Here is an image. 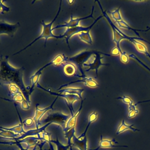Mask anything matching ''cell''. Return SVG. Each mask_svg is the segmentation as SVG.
I'll use <instances>...</instances> for the list:
<instances>
[{
    "instance_id": "obj_1",
    "label": "cell",
    "mask_w": 150,
    "mask_h": 150,
    "mask_svg": "<svg viewBox=\"0 0 150 150\" xmlns=\"http://www.w3.org/2000/svg\"><path fill=\"white\" fill-rule=\"evenodd\" d=\"M8 56H0V86L16 84L21 90L25 98L30 104L29 88L26 87L23 80V66L16 68L8 62Z\"/></svg>"
},
{
    "instance_id": "obj_2",
    "label": "cell",
    "mask_w": 150,
    "mask_h": 150,
    "mask_svg": "<svg viewBox=\"0 0 150 150\" xmlns=\"http://www.w3.org/2000/svg\"><path fill=\"white\" fill-rule=\"evenodd\" d=\"M62 1H60V4H59V9H58V11H57V12L56 15V16H54V19L50 22V23H46L44 21H42V22H41V25L42 26V32L40 34V35L39 36H38L37 38H36L32 42H31L29 44H28L26 46H25L24 48H23L22 49L20 50L19 51L13 54V55H16L17 54H19L21 52L25 50L26 49L28 48L29 47H30V46H32L33 43H35V42H36L38 40L40 39H42V38H43L45 39V47L46 46V43H47V40L49 38H56V39H60V36H56L55 35H54L53 33H52V30H53V28H52V25H53V23H54V22L56 21V18H57L58 15H59L60 13V10H61V6H62Z\"/></svg>"
},
{
    "instance_id": "obj_3",
    "label": "cell",
    "mask_w": 150,
    "mask_h": 150,
    "mask_svg": "<svg viewBox=\"0 0 150 150\" xmlns=\"http://www.w3.org/2000/svg\"><path fill=\"white\" fill-rule=\"evenodd\" d=\"M97 50H86L80 52L77 54L71 56V57H66V62L72 63L74 64L76 67L79 69L81 73V76H85L84 71L82 69V66L86 63H87L88 60L94 54Z\"/></svg>"
},
{
    "instance_id": "obj_4",
    "label": "cell",
    "mask_w": 150,
    "mask_h": 150,
    "mask_svg": "<svg viewBox=\"0 0 150 150\" xmlns=\"http://www.w3.org/2000/svg\"><path fill=\"white\" fill-rule=\"evenodd\" d=\"M70 117V115L64 114L60 111L50 112L47 114L45 118L40 120V125L41 124L45 125L47 123L56 124L62 127L63 129L65 128L66 122Z\"/></svg>"
},
{
    "instance_id": "obj_5",
    "label": "cell",
    "mask_w": 150,
    "mask_h": 150,
    "mask_svg": "<svg viewBox=\"0 0 150 150\" xmlns=\"http://www.w3.org/2000/svg\"><path fill=\"white\" fill-rule=\"evenodd\" d=\"M101 54H103L105 56H112L111 54H107V53H103L102 52L100 51H97V52L93 54L92 56V57L88 60V61L84 63L83 64V66L86 67L88 66L89 67L88 69H86L85 70L86 71H88L91 70H94L96 71V77H97L98 76V69L103 66H109L110 64H107V63H103L101 62V59L104 57L103 56H101Z\"/></svg>"
},
{
    "instance_id": "obj_6",
    "label": "cell",
    "mask_w": 150,
    "mask_h": 150,
    "mask_svg": "<svg viewBox=\"0 0 150 150\" xmlns=\"http://www.w3.org/2000/svg\"><path fill=\"white\" fill-rule=\"evenodd\" d=\"M103 17V15H100L99 16L98 18H97L92 23V24L91 25H90L89 26L87 27H84V26H76V27H73V28H66L64 33L62 35H60V38H64L66 39V42L67 43V44L68 45V47L69 49H70V45H69V40L74 35L76 34H79L82 32H86L88 30H90L92 27L95 25V23L101 18H102Z\"/></svg>"
},
{
    "instance_id": "obj_7",
    "label": "cell",
    "mask_w": 150,
    "mask_h": 150,
    "mask_svg": "<svg viewBox=\"0 0 150 150\" xmlns=\"http://www.w3.org/2000/svg\"><path fill=\"white\" fill-rule=\"evenodd\" d=\"M36 85L38 88L44 90L45 91L47 92L48 93H49L51 95L56 96V97H59L64 98L67 103V105L70 111V113L71 114L74 113V110L73 108V104L74 101L80 100V98L79 96H77L76 95H71V94H66V93H59L57 92H53L49 88H45L43 87L39 83H38Z\"/></svg>"
},
{
    "instance_id": "obj_8",
    "label": "cell",
    "mask_w": 150,
    "mask_h": 150,
    "mask_svg": "<svg viewBox=\"0 0 150 150\" xmlns=\"http://www.w3.org/2000/svg\"><path fill=\"white\" fill-rule=\"evenodd\" d=\"M19 26V22L12 24L6 22L5 21H0V35H7L12 38Z\"/></svg>"
},
{
    "instance_id": "obj_9",
    "label": "cell",
    "mask_w": 150,
    "mask_h": 150,
    "mask_svg": "<svg viewBox=\"0 0 150 150\" xmlns=\"http://www.w3.org/2000/svg\"><path fill=\"white\" fill-rule=\"evenodd\" d=\"M58 98V97H56L54 101L52 103V104L47 107H45V108H40L39 107V103H37L35 105V108H36V110H35V115H34V117L33 118L34 121H35V125H36V128H39V126H40V120H42V117L45 115V114L47 111H49V110H53V106L54 105V104L55 103L56 101L57 100V98Z\"/></svg>"
},
{
    "instance_id": "obj_10",
    "label": "cell",
    "mask_w": 150,
    "mask_h": 150,
    "mask_svg": "<svg viewBox=\"0 0 150 150\" xmlns=\"http://www.w3.org/2000/svg\"><path fill=\"white\" fill-rule=\"evenodd\" d=\"M94 6H93L92 9H91V13L87 16H84V17H80V18H73V15H71L70 16V19L69 20V21L68 22H64V23L59 25L56 26L55 27H54L53 28V30L56 29L57 28H73V27H76V26H79V23L82 20L87 19V18H93V11H94Z\"/></svg>"
},
{
    "instance_id": "obj_11",
    "label": "cell",
    "mask_w": 150,
    "mask_h": 150,
    "mask_svg": "<svg viewBox=\"0 0 150 150\" xmlns=\"http://www.w3.org/2000/svg\"><path fill=\"white\" fill-rule=\"evenodd\" d=\"M76 76H77L79 77H80L81 79V80H76V81H70L69 83H66L64 84H63L62 86H60V87L58 88L57 90H60L62 88H63V87H65V86H67L69 84H74L75 83H79V82H83L84 83V84L86 86H88L89 87H92V88H94V87H97L98 86V83L93 79H92L91 77H87L86 75L85 76H79L77 74H76L75 75Z\"/></svg>"
},
{
    "instance_id": "obj_12",
    "label": "cell",
    "mask_w": 150,
    "mask_h": 150,
    "mask_svg": "<svg viewBox=\"0 0 150 150\" xmlns=\"http://www.w3.org/2000/svg\"><path fill=\"white\" fill-rule=\"evenodd\" d=\"M50 124H52L51 123H47L44 125H43L42 127H40L38 128H32V129H28L27 131H25V133L21 134V135H19L18 137L15 138L13 141H20V140H22L27 137H37V135L42 132L45 131L46 128L50 125Z\"/></svg>"
},
{
    "instance_id": "obj_13",
    "label": "cell",
    "mask_w": 150,
    "mask_h": 150,
    "mask_svg": "<svg viewBox=\"0 0 150 150\" xmlns=\"http://www.w3.org/2000/svg\"><path fill=\"white\" fill-rule=\"evenodd\" d=\"M83 101L84 100H81V104H80V106L79 108V110L75 112L74 113H72L71 114L70 117L68 119L66 124V127L65 128L63 129V131L64 133L67 132L68 131H69L70 129H71L73 127H76V121H77V118L79 116V115L80 113V111L82 109L83 107Z\"/></svg>"
},
{
    "instance_id": "obj_14",
    "label": "cell",
    "mask_w": 150,
    "mask_h": 150,
    "mask_svg": "<svg viewBox=\"0 0 150 150\" xmlns=\"http://www.w3.org/2000/svg\"><path fill=\"white\" fill-rule=\"evenodd\" d=\"M113 143L118 144V142L115 139H103V137L101 135L100 141L99 142L98 146L95 149H88V150H98L100 148H116V147H128L127 145H115Z\"/></svg>"
},
{
    "instance_id": "obj_15",
    "label": "cell",
    "mask_w": 150,
    "mask_h": 150,
    "mask_svg": "<svg viewBox=\"0 0 150 150\" xmlns=\"http://www.w3.org/2000/svg\"><path fill=\"white\" fill-rule=\"evenodd\" d=\"M71 145L79 150H88L87 137L86 136L83 138L79 139L74 135L72 138Z\"/></svg>"
},
{
    "instance_id": "obj_16",
    "label": "cell",
    "mask_w": 150,
    "mask_h": 150,
    "mask_svg": "<svg viewBox=\"0 0 150 150\" xmlns=\"http://www.w3.org/2000/svg\"><path fill=\"white\" fill-rule=\"evenodd\" d=\"M84 91V89L83 88H74V87H67L65 88H62V89L57 90V93H66V94H71V95H76L80 97V100H82L81 94Z\"/></svg>"
},
{
    "instance_id": "obj_17",
    "label": "cell",
    "mask_w": 150,
    "mask_h": 150,
    "mask_svg": "<svg viewBox=\"0 0 150 150\" xmlns=\"http://www.w3.org/2000/svg\"><path fill=\"white\" fill-rule=\"evenodd\" d=\"M43 70V69L42 68V67H41L30 77V79L31 83H32V85L30 86V88H29L30 95H31L35 87V85H36L38 83V81L39 80L40 76L41 75Z\"/></svg>"
},
{
    "instance_id": "obj_18",
    "label": "cell",
    "mask_w": 150,
    "mask_h": 150,
    "mask_svg": "<svg viewBox=\"0 0 150 150\" xmlns=\"http://www.w3.org/2000/svg\"><path fill=\"white\" fill-rule=\"evenodd\" d=\"M134 126V124H131V125H128L127 124L125 123V120H122V121H121V124L119 125L117 130V132H116V134L117 135H118L124 131H125L127 129H130L132 131H134V132H135V131H139L140 130L139 129H137V128H135L133 127Z\"/></svg>"
},
{
    "instance_id": "obj_19",
    "label": "cell",
    "mask_w": 150,
    "mask_h": 150,
    "mask_svg": "<svg viewBox=\"0 0 150 150\" xmlns=\"http://www.w3.org/2000/svg\"><path fill=\"white\" fill-rule=\"evenodd\" d=\"M131 42L132 43L138 52L145 54L150 59V53L148 52L147 47L144 44L137 41L136 39H132Z\"/></svg>"
},
{
    "instance_id": "obj_20",
    "label": "cell",
    "mask_w": 150,
    "mask_h": 150,
    "mask_svg": "<svg viewBox=\"0 0 150 150\" xmlns=\"http://www.w3.org/2000/svg\"><path fill=\"white\" fill-rule=\"evenodd\" d=\"M97 116H98L97 113L96 111H94V112H91V113L89 115L88 118V123H87V125H86V128H85L84 132H83L80 136H79V137H77L79 139L83 138L84 137L86 136V134H87V131H88V129L90 125H91V124L92 122H94V121L97 120Z\"/></svg>"
},
{
    "instance_id": "obj_21",
    "label": "cell",
    "mask_w": 150,
    "mask_h": 150,
    "mask_svg": "<svg viewBox=\"0 0 150 150\" xmlns=\"http://www.w3.org/2000/svg\"><path fill=\"white\" fill-rule=\"evenodd\" d=\"M76 66L72 63H67L63 66V71L67 76L76 75Z\"/></svg>"
},
{
    "instance_id": "obj_22",
    "label": "cell",
    "mask_w": 150,
    "mask_h": 150,
    "mask_svg": "<svg viewBox=\"0 0 150 150\" xmlns=\"http://www.w3.org/2000/svg\"><path fill=\"white\" fill-rule=\"evenodd\" d=\"M20 135L15 134V132L4 130L0 129V137L1 138H5L8 139V141H13L15 138L18 137Z\"/></svg>"
},
{
    "instance_id": "obj_23",
    "label": "cell",
    "mask_w": 150,
    "mask_h": 150,
    "mask_svg": "<svg viewBox=\"0 0 150 150\" xmlns=\"http://www.w3.org/2000/svg\"><path fill=\"white\" fill-rule=\"evenodd\" d=\"M90 30H88L86 32H82L78 34V36L81 41H83L87 44L92 45L93 40H92L91 36L90 34Z\"/></svg>"
},
{
    "instance_id": "obj_24",
    "label": "cell",
    "mask_w": 150,
    "mask_h": 150,
    "mask_svg": "<svg viewBox=\"0 0 150 150\" xmlns=\"http://www.w3.org/2000/svg\"><path fill=\"white\" fill-rule=\"evenodd\" d=\"M50 142L52 144H54L56 145L57 150H68L69 148H70V150H72V145L70 144H68L65 145H63L62 143H61L57 138H56V140H50Z\"/></svg>"
},
{
    "instance_id": "obj_25",
    "label": "cell",
    "mask_w": 150,
    "mask_h": 150,
    "mask_svg": "<svg viewBox=\"0 0 150 150\" xmlns=\"http://www.w3.org/2000/svg\"><path fill=\"white\" fill-rule=\"evenodd\" d=\"M114 23H116L120 28H124V29H127L129 30H132V31H134V32L137 34V35L138 37H140L139 33H137V29H134V28H132L131 26H130L129 25H128V23H127L125 21L122 20V21H121L114 22Z\"/></svg>"
},
{
    "instance_id": "obj_26",
    "label": "cell",
    "mask_w": 150,
    "mask_h": 150,
    "mask_svg": "<svg viewBox=\"0 0 150 150\" xmlns=\"http://www.w3.org/2000/svg\"><path fill=\"white\" fill-rule=\"evenodd\" d=\"M8 89H9V96L13 97L14 96L22 93L20 88L14 84H11L8 85Z\"/></svg>"
},
{
    "instance_id": "obj_27",
    "label": "cell",
    "mask_w": 150,
    "mask_h": 150,
    "mask_svg": "<svg viewBox=\"0 0 150 150\" xmlns=\"http://www.w3.org/2000/svg\"><path fill=\"white\" fill-rule=\"evenodd\" d=\"M120 9V7L118 8L114 11H108V12L111 15L112 19L114 20V22L121 21L123 20L122 16L121 15Z\"/></svg>"
},
{
    "instance_id": "obj_28",
    "label": "cell",
    "mask_w": 150,
    "mask_h": 150,
    "mask_svg": "<svg viewBox=\"0 0 150 150\" xmlns=\"http://www.w3.org/2000/svg\"><path fill=\"white\" fill-rule=\"evenodd\" d=\"M129 112L128 114V118H132L135 117V115L138 113L139 111L137 108V105L135 104H132L128 105Z\"/></svg>"
},
{
    "instance_id": "obj_29",
    "label": "cell",
    "mask_w": 150,
    "mask_h": 150,
    "mask_svg": "<svg viewBox=\"0 0 150 150\" xmlns=\"http://www.w3.org/2000/svg\"><path fill=\"white\" fill-rule=\"evenodd\" d=\"M75 128H76V127H73L71 129H70L69 131H68L66 133H64V137L65 138H66L67 139V144H70L71 145V141H72V138L73 137V136L74 135V134H75Z\"/></svg>"
},
{
    "instance_id": "obj_30",
    "label": "cell",
    "mask_w": 150,
    "mask_h": 150,
    "mask_svg": "<svg viewBox=\"0 0 150 150\" xmlns=\"http://www.w3.org/2000/svg\"><path fill=\"white\" fill-rule=\"evenodd\" d=\"M46 141H42L40 143H38L36 145H35V146H33V147H32L30 149H25L23 148L22 146L18 145L17 146L19 148V150H50L49 149H43L42 147L43 146V145H45V144L46 143Z\"/></svg>"
},
{
    "instance_id": "obj_31",
    "label": "cell",
    "mask_w": 150,
    "mask_h": 150,
    "mask_svg": "<svg viewBox=\"0 0 150 150\" xmlns=\"http://www.w3.org/2000/svg\"><path fill=\"white\" fill-rule=\"evenodd\" d=\"M116 99L121 100L124 103H125L126 104H128V105L134 104L133 101L129 97H128L127 96H123L118 97H117Z\"/></svg>"
},
{
    "instance_id": "obj_32",
    "label": "cell",
    "mask_w": 150,
    "mask_h": 150,
    "mask_svg": "<svg viewBox=\"0 0 150 150\" xmlns=\"http://www.w3.org/2000/svg\"><path fill=\"white\" fill-rule=\"evenodd\" d=\"M128 56H129V57H131V58H132V59H135L137 62H138L141 66H142L144 67H145L146 69H147L149 72H150V68L149 67H148L144 62H142L141 60H139L135 54H129L128 55Z\"/></svg>"
},
{
    "instance_id": "obj_33",
    "label": "cell",
    "mask_w": 150,
    "mask_h": 150,
    "mask_svg": "<svg viewBox=\"0 0 150 150\" xmlns=\"http://www.w3.org/2000/svg\"><path fill=\"white\" fill-rule=\"evenodd\" d=\"M12 100L13 101V103H22L23 101V100L25 98V97H23L22 93H20V94H18L15 96H14L13 97H12Z\"/></svg>"
},
{
    "instance_id": "obj_34",
    "label": "cell",
    "mask_w": 150,
    "mask_h": 150,
    "mask_svg": "<svg viewBox=\"0 0 150 150\" xmlns=\"http://www.w3.org/2000/svg\"><path fill=\"white\" fill-rule=\"evenodd\" d=\"M129 56L127 54V53L124 52H123V53H121L120 55V59L121 62H122L123 63L127 64L129 62Z\"/></svg>"
},
{
    "instance_id": "obj_35",
    "label": "cell",
    "mask_w": 150,
    "mask_h": 150,
    "mask_svg": "<svg viewBox=\"0 0 150 150\" xmlns=\"http://www.w3.org/2000/svg\"><path fill=\"white\" fill-rule=\"evenodd\" d=\"M22 123H23V125H25L27 127H29L30 125H32L33 124L35 125V121H34L33 118H26V120H25L24 121H22Z\"/></svg>"
},
{
    "instance_id": "obj_36",
    "label": "cell",
    "mask_w": 150,
    "mask_h": 150,
    "mask_svg": "<svg viewBox=\"0 0 150 150\" xmlns=\"http://www.w3.org/2000/svg\"><path fill=\"white\" fill-rule=\"evenodd\" d=\"M9 11V8L6 6L4 4V1H0V12H1V13L4 14V12H8Z\"/></svg>"
},
{
    "instance_id": "obj_37",
    "label": "cell",
    "mask_w": 150,
    "mask_h": 150,
    "mask_svg": "<svg viewBox=\"0 0 150 150\" xmlns=\"http://www.w3.org/2000/svg\"><path fill=\"white\" fill-rule=\"evenodd\" d=\"M21 105L22 108L25 110H29L30 108V103H29V102L26 99H24L23 100V101L21 103Z\"/></svg>"
},
{
    "instance_id": "obj_38",
    "label": "cell",
    "mask_w": 150,
    "mask_h": 150,
    "mask_svg": "<svg viewBox=\"0 0 150 150\" xmlns=\"http://www.w3.org/2000/svg\"><path fill=\"white\" fill-rule=\"evenodd\" d=\"M122 53H123V51H120L116 46L112 48L111 50V55L112 56L120 55V54Z\"/></svg>"
},
{
    "instance_id": "obj_39",
    "label": "cell",
    "mask_w": 150,
    "mask_h": 150,
    "mask_svg": "<svg viewBox=\"0 0 150 150\" xmlns=\"http://www.w3.org/2000/svg\"><path fill=\"white\" fill-rule=\"evenodd\" d=\"M0 99L4 100L6 101H9V102L13 103V100H10V99H8V98H4V97H0Z\"/></svg>"
},
{
    "instance_id": "obj_40",
    "label": "cell",
    "mask_w": 150,
    "mask_h": 150,
    "mask_svg": "<svg viewBox=\"0 0 150 150\" xmlns=\"http://www.w3.org/2000/svg\"><path fill=\"white\" fill-rule=\"evenodd\" d=\"M49 149H50V150H54V147H53V146L52 145V143L51 142H49Z\"/></svg>"
},
{
    "instance_id": "obj_41",
    "label": "cell",
    "mask_w": 150,
    "mask_h": 150,
    "mask_svg": "<svg viewBox=\"0 0 150 150\" xmlns=\"http://www.w3.org/2000/svg\"><path fill=\"white\" fill-rule=\"evenodd\" d=\"M150 30V27H148L146 29H145V30H142V32H147V31H148V30Z\"/></svg>"
},
{
    "instance_id": "obj_42",
    "label": "cell",
    "mask_w": 150,
    "mask_h": 150,
    "mask_svg": "<svg viewBox=\"0 0 150 150\" xmlns=\"http://www.w3.org/2000/svg\"><path fill=\"white\" fill-rule=\"evenodd\" d=\"M148 101H150V100H146V101H140V103H144V102H148Z\"/></svg>"
},
{
    "instance_id": "obj_43",
    "label": "cell",
    "mask_w": 150,
    "mask_h": 150,
    "mask_svg": "<svg viewBox=\"0 0 150 150\" xmlns=\"http://www.w3.org/2000/svg\"><path fill=\"white\" fill-rule=\"evenodd\" d=\"M68 2H69V3L71 4V3H73L74 1H68Z\"/></svg>"
}]
</instances>
